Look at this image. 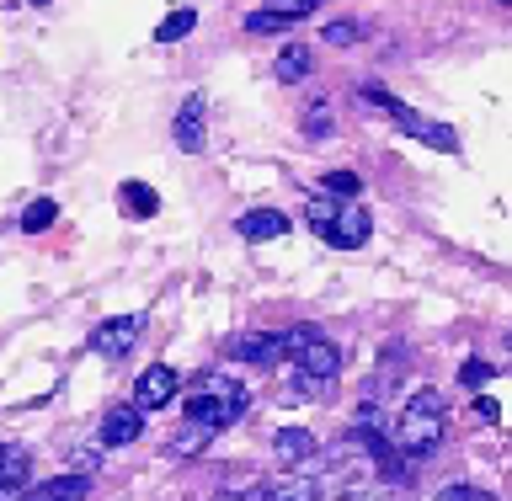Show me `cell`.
Returning <instances> with one entry per match:
<instances>
[{"label":"cell","mask_w":512,"mask_h":501,"mask_svg":"<svg viewBox=\"0 0 512 501\" xmlns=\"http://www.w3.org/2000/svg\"><path fill=\"white\" fill-rule=\"evenodd\" d=\"M294 390L299 395H320V390H331L336 379H342V347L331 342V336H320L304 326V336L294 342Z\"/></svg>","instance_id":"3"},{"label":"cell","mask_w":512,"mask_h":501,"mask_svg":"<svg viewBox=\"0 0 512 501\" xmlns=\"http://www.w3.org/2000/svg\"><path fill=\"white\" fill-rule=\"evenodd\" d=\"M272 454H278L283 464H320L326 454H320V443H315V432L310 427H283V432H272Z\"/></svg>","instance_id":"10"},{"label":"cell","mask_w":512,"mask_h":501,"mask_svg":"<svg viewBox=\"0 0 512 501\" xmlns=\"http://www.w3.org/2000/svg\"><path fill=\"white\" fill-rule=\"evenodd\" d=\"M203 443H214V432H208V427H198V422H187V416H182V427L171 432V443H166V448H171V454H182V459H187V454H198Z\"/></svg>","instance_id":"20"},{"label":"cell","mask_w":512,"mask_h":501,"mask_svg":"<svg viewBox=\"0 0 512 501\" xmlns=\"http://www.w3.org/2000/svg\"><path fill=\"white\" fill-rule=\"evenodd\" d=\"M235 230L246 240H283L288 235V214H278V208H246V214L235 219Z\"/></svg>","instance_id":"14"},{"label":"cell","mask_w":512,"mask_h":501,"mask_svg":"<svg viewBox=\"0 0 512 501\" xmlns=\"http://www.w3.org/2000/svg\"><path fill=\"white\" fill-rule=\"evenodd\" d=\"M336 501H411V486L384 480V475H363V480H347Z\"/></svg>","instance_id":"13"},{"label":"cell","mask_w":512,"mask_h":501,"mask_svg":"<svg viewBox=\"0 0 512 501\" xmlns=\"http://www.w3.org/2000/svg\"><path fill=\"white\" fill-rule=\"evenodd\" d=\"M139 331H144V315H112L91 331V352L96 358H128L139 342Z\"/></svg>","instance_id":"7"},{"label":"cell","mask_w":512,"mask_h":501,"mask_svg":"<svg viewBox=\"0 0 512 501\" xmlns=\"http://www.w3.org/2000/svg\"><path fill=\"white\" fill-rule=\"evenodd\" d=\"M224 501H262V486H246V491H230Z\"/></svg>","instance_id":"32"},{"label":"cell","mask_w":512,"mask_h":501,"mask_svg":"<svg viewBox=\"0 0 512 501\" xmlns=\"http://www.w3.org/2000/svg\"><path fill=\"white\" fill-rule=\"evenodd\" d=\"M310 70H315V59H310V48H304V43H288L278 54V64H272V75H278L283 86H294V80H304Z\"/></svg>","instance_id":"17"},{"label":"cell","mask_w":512,"mask_h":501,"mask_svg":"<svg viewBox=\"0 0 512 501\" xmlns=\"http://www.w3.org/2000/svg\"><path fill=\"white\" fill-rule=\"evenodd\" d=\"M182 416H187V422H198V427H208L219 438L224 427H235L240 416H246V384L230 379V374H203L187 390Z\"/></svg>","instance_id":"2"},{"label":"cell","mask_w":512,"mask_h":501,"mask_svg":"<svg viewBox=\"0 0 512 501\" xmlns=\"http://www.w3.org/2000/svg\"><path fill=\"white\" fill-rule=\"evenodd\" d=\"M438 501H496L491 491H480V486H443Z\"/></svg>","instance_id":"30"},{"label":"cell","mask_w":512,"mask_h":501,"mask_svg":"<svg viewBox=\"0 0 512 501\" xmlns=\"http://www.w3.org/2000/svg\"><path fill=\"white\" fill-rule=\"evenodd\" d=\"M358 96H363V107L384 112V118H390L395 128H406L411 139H422V144H432V150H443V155H454V150H459V134H454V128H448V123H432V118H422V112H416V107H406L400 96H390L384 86H363Z\"/></svg>","instance_id":"4"},{"label":"cell","mask_w":512,"mask_h":501,"mask_svg":"<svg viewBox=\"0 0 512 501\" xmlns=\"http://www.w3.org/2000/svg\"><path fill=\"white\" fill-rule=\"evenodd\" d=\"M331 48H347V43H358L363 38V22H326V32H320Z\"/></svg>","instance_id":"28"},{"label":"cell","mask_w":512,"mask_h":501,"mask_svg":"<svg viewBox=\"0 0 512 501\" xmlns=\"http://www.w3.org/2000/svg\"><path fill=\"white\" fill-rule=\"evenodd\" d=\"M32 6H43V0H32Z\"/></svg>","instance_id":"34"},{"label":"cell","mask_w":512,"mask_h":501,"mask_svg":"<svg viewBox=\"0 0 512 501\" xmlns=\"http://www.w3.org/2000/svg\"><path fill=\"white\" fill-rule=\"evenodd\" d=\"M176 384H182V379H176V368H166V363L144 368L139 384H134V406H139V411H160V406H171Z\"/></svg>","instance_id":"9"},{"label":"cell","mask_w":512,"mask_h":501,"mask_svg":"<svg viewBox=\"0 0 512 501\" xmlns=\"http://www.w3.org/2000/svg\"><path fill=\"white\" fill-rule=\"evenodd\" d=\"M406 374V347H390V352H379V374H374V384H368V390H390V384Z\"/></svg>","instance_id":"23"},{"label":"cell","mask_w":512,"mask_h":501,"mask_svg":"<svg viewBox=\"0 0 512 501\" xmlns=\"http://www.w3.org/2000/svg\"><path fill=\"white\" fill-rule=\"evenodd\" d=\"M144 432V411L139 406H112L102 416V448H128Z\"/></svg>","instance_id":"12"},{"label":"cell","mask_w":512,"mask_h":501,"mask_svg":"<svg viewBox=\"0 0 512 501\" xmlns=\"http://www.w3.org/2000/svg\"><path fill=\"white\" fill-rule=\"evenodd\" d=\"M443 438H448V406H443V395H438V390H416V395L406 400V411H400L390 443H395L411 464H422V459L438 454Z\"/></svg>","instance_id":"1"},{"label":"cell","mask_w":512,"mask_h":501,"mask_svg":"<svg viewBox=\"0 0 512 501\" xmlns=\"http://www.w3.org/2000/svg\"><path fill=\"white\" fill-rule=\"evenodd\" d=\"M331 128H336V112L326 96H315L310 107H304V139H331Z\"/></svg>","instance_id":"19"},{"label":"cell","mask_w":512,"mask_h":501,"mask_svg":"<svg viewBox=\"0 0 512 501\" xmlns=\"http://www.w3.org/2000/svg\"><path fill=\"white\" fill-rule=\"evenodd\" d=\"M91 496V480L86 475H54V480H43V486H22V496H11V501H86Z\"/></svg>","instance_id":"11"},{"label":"cell","mask_w":512,"mask_h":501,"mask_svg":"<svg viewBox=\"0 0 512 501\" xmlns=\"http://www.w3.org/2000/svg\"><path fill=\"white\" fill-rule=\"evenodd\" d=\"M496 6H512V0H496Z\"/></svg>","instance_id":"33"},{"label":"cell","mask_w":512,"mask_h":501,"mask_svg":"<svg viewBox=\"0 0 512 501\" xmlns=\"http://www.w3.org/2000/svg\"><path fill=\"white\" fill-rule=\"evenodd\" d=\"M336 208H342V198H331V192H326V198H310V203H304V224H310V230L320 235V230L331 224Z\"/></svg>","instance_id":"25"},{"label":"cell","mask_w":512,"mask_h":501,"mask_svg":"<svg viewBox=\"0 0 512 501\" xmlns=\"http://www.w3.org/2000/svg\"><path fill=\"white\" fill-rule=\"evenodd\" d=\"M315 6H326V0H267V11H278V16H288V22H304Z\"/></svg>","instance_id":"29"},{"label":"cell","mask_w":512,"mask_h":501,"mask_svg":"<svg viewBox=\"0 0 512 501\" xmlns=\"http://www.w3.org/2000/svg\"><path fill=\"white\" fill-rule=\"evenodd\" d=\"M368 235H374V219H368V208L358 198H342V208H336L331 224L320 230V240L336 251H358V246H368Z\"/></svg>","instance_id":"6"},{"label":"cell","mask_w":512,"mask_h":501,"mask_svg":"<svg viewBox=\"0 0 512 501\" xmlns=\"http://www.w3.org/2000/svg\"><path fill=\"white\" fill-rule=\"evenodd\" d=\"M118 203H123V214H134V219H155L160 214V198H155L150 182H123Z\"/></svg>","instance_id":"16"},{"label":"cell","mask_w":512,"mask_h":501,"mask_svg":"<svg viewBox=\"0 0 512 501\" xmlns=\"http://www.w3.org/2000/svg\"><path fill=\"white\" fill-rule=\"evenodd\" d=\"M171 139L182 155H198L208 144V96L203 91H192L182 102V112H176V123H171Z\"/></svg>","instance_id":"8"},{"label":"cell","mask_w":512,"mask_h":501,"mask_svg":"<svg viewBox=\"0 0 512 501\" xmlns=\"http://www.w3.org/2000/svg\"><path fill=\"white\" fill-rule=\"evenodd\" d=\"M331 192V198H358L363 182H358V171H326V182H320Z\"/></svg>","instance_id":"27"},{"label":"cell","mask_w":512,"mask_h":501,"mask_svg":"<svg viewBox=\"0 0 512 501\" xmlns=\"http://www.w3.org/2000/svg\"><path fill=\"white\" fill-rule=\"evenodd\" d=\"M262 501H320V486L310 475H288L278 486H262Z\"/></svg>","instance_id":"18"},{"label":"cell","mask_w":512,"mask_h":501,"mask_svg":"<svg viewBox=\"0 0 512 501\" xmlns=\"http://www.w3.org/2000/svg\"><path fill=\"white\" fill-rule=\"evenodd\" d=\"M491 379H496V368L486 358H464L459 363V384H464V390H486Z\"/></svg>","instance_id":"24"},{"label":"cell","mask_w":512,"mask_h":501,"mask_svg":"<svg viewBox=\"0 0 512 501\" xmlns=\"http://www.w3.org/2000/svg\"><path fill=\"white\" fill-rule=\"evenodd\" d=\"M288 27H299V22H288V16H278V11H251L246 16V32H256V38H267V32H288Z\"/></svg>","instance_id":"26"},{"label":"cell","mask_w":512,"mask_h":501,"mask_svg":"<svg viewBox=\"0 0 512 501\" xmlns=\"http://www.w3.org/2000/svg\"><path fill=\"white\" fill-rule=\"evenodd\" d=\"M475 416H480V422H486V427H491V422H496V416H502V406H496V400H491V395H480V400H475Z\"/></svg>","instance_id":"31"},{"label":"cell","mask_w":512,"mask_h":501,"mask_svg":"<svg viewBox=\"0 0 512 501\" xmlns=\"http://www.w3.org/2000/svg\"><path fill=\"white\" fill-rule=\"evenodd\" d=\"M192 27H198V11H192V6H182V11H171L166 22L155 27V43H182Z\"/></svg>","instance_id":"21"},{"label":"cell","mask_w":512,"mask_h":501,"mask_svg":"<svg viewBox=\"0 0 512 501\" xmlns=\"http://www.w3.org/2000/svg\"><path fill=\"white\" fill-rule=\"evenodd\" d=\"M299 336H304V326L299 331H240V336H230L224 352H230L235 363H251V368H283Z\"/></svg>","instance_id":"5"},{"label":"cell","mask_w":512,"mask_h":501,"mask_svg":"<svg viewBox=\"0 0 512 501\" xmlns=\"http://www.w3.org/2000/svg\"><path fill=\"white\" fill-rule=\"evenodd\" d=\"M54 219H59V203H54V198H32V203L22 208V230H27V235H43Z\"/></svg>","instance_id":"22"},{"label":"cell","mask_w":512,"mask_h":501,"mask_svg":"<svg viewBox=\"0 0 512 501\" xmlns=\"http://www.w3.org/2000/svg\"><path fill=\"white\" fill-rule=\"evenodd\" d=\"M32 480V454L27 448H0V501H11Z\"/></svg>","instance_id":"15"}]
</instances>
